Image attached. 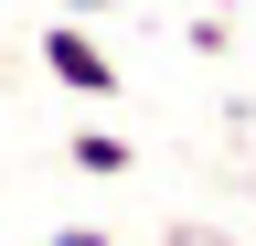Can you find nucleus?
<instances>
[{"mask_svg": "<svg viewBox=\"0 0 256 246\" xmlns=\"http://www.w3.org/2000/svg\"><path fill=\"white\" fill-rule=\"evenodd\" d=\"M43 75L75 86V97H118V65H107V43L86 22H43Z\"/></svg>", "mask_w": 256, "mask_h": 246, "instance_id": "nucleus-1", "label": "nucleus"}, {"mask_svg": "<svg viewBox=\"0 0 256 246\" xmlns=\"http://www.w3.org/2000/svg\"><path fill=\"white\" fill-rule=\"evenodd\" d=\"M64 161H75L86 182H128V171H139V150H128L118 129H75V139H64Z\"/></svg>", "mask_w": 256, "mask_h": 246, "instance_id": "nucleus-2", "label": "nucleus"}, {"mask_svg": "<svg viewBox=\"0 0 256 246\" xmlns=\"http://www.w3.org/2000/svg\"><path fill=\"white\" fill-rule=\"evenodd\" d=\"M182 43H192V54H224V43H235V22H224V0H214V11H192V22H182Z\"/></svg>", "mask_w": 256, "mask_h": 246, "instance_id": "nucleus-3", "label": "nucleus"}, {"mask_svg": "<svg viewBox=\"0 0 256 246\" xmlns=\"http://www.w3.org/2000/svg\"><path fill=\"white\" fill-rule=\"evenodd\" d=\"M43 246H118L107 225H43Z\"/></svg>", "mask_w": 256, "mask_h": 246, "instance_id": "nucleus-4", "label": "nucleus"}, {"mask_svg": "<svg viewBox=\"0 0 256 246\" xmlns=\"http://www.w3.org/2000/svg\"><path fill=\"white\" fill-rule=\"evenodd\" d=\"M75 11H128V0H75Z\"/></svg>", "mask_w": 256, "mask_h": 246, "instance_id": "nucleus-5", "label": "nucleus"}]
</instances>
